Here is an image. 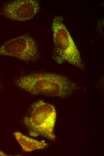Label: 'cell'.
<instances>
[{
  "label": "cell",
  "instance_id": "obj_1",
  "mask_svg": "<svg viewBox=\"0 0 104 156\" xmlns=\"http://www.w3.org/2000/svg\"><path fill=\"white\" fill-rule=\"evenodd\" d=\"M17 87L35 95L65 98L77 90L75 83L62 74L37 73L19 76L14 80Z\"/></svg>",
  "mask_w": 104,
  "mask_h": 156
},
{
  "label": "cell",
  "instance_id": "obj_2",
  "mask_svg": "<svg viewBox=\"0 0 104 156\" xmlns=\"http://www.w3.org/2000/svg\"><path fill=\"white\" fill-rule=\"evenodd\" d=\"M63 20V16H58L53 20V59L58 64L67 62L84 71L85 66L80 53Z\"/></svg>",
  "mask_w": 104,
  "mask_h": 156
},
{
  "label": "cell",
  "instance_id": "obj_3",
  "mask_svg": "<svg viewBox=\"0 0 104 156\" xmlns=\"http://www.w3.org/2000/svg\"><path fill=\"white\" fill-rule=\"evenodd\" d=\"M56 117L54 106L39 100L31 105L23 122L31 136H41L55 141L56 137L54 131Z\"/></svg>",
  "mask_w": 104,
  "mask_h": 156
},
{
  "label": "cell",
  "instance_id": "obj_4",
  "mask_svg": "<svg viewBox=\"0 0 104 156\" xmlns=\"http://www.w3.org/2000/svg\"><path fill=\"white\" fill-rule=\"evenodd\" d=\"M0 56L14 57L26 62L36 61L40 57L36 42L27 34L11 39L4 44L0 46Z\"/></svg>",
  "mask_w": 104,
  "mask_h": 156
},
{
  "label": "cell",
  "instance_id": "obj_5",
  "mask_svg": "<svg viewBox=\"0 0 104 156\" xmlns=\"http://www.w3.org/2000/svg\"><path fill=\"white\" fill-rule=\"evenodd\" d=\"M40 8L37 0H17L6 4L1 12L4 16L13 21L23 22L32 19Z\"/></svg>",
  "mask_w": 104,
  "mask_h": 156
},
{
  "label": "cell",
  "instance_id": "obj_6",
  "mask_svg": "<svg viewBox=\"0 0 104 156\" xmlns=\"http://www.w3.org/2000/svg\"><path fill=\"white\" fill-rule=\"evenodd\" d=\"M13 134L22 149L25 152H30L44 149L49 146V144L44 140H36L18 131L14 132Z\"/></svg>",
  "mask_w": 104,
  "mask_h": 156
},
{
  "label": "cell",
  "instance_id": "obj_7",
  "mask_svg": "<svg viewBox=\"0 0 104 156\" xmlns=\"http://www.w3.org/2000/svg\"><path fill=\"white\" fill-rule=\"evenodd\" d=\"M0 155H6L4 153H3L0 150Z\"/></svg>",
  "mask_w": 104,
  "mask_h": 156
}]
</instances>
